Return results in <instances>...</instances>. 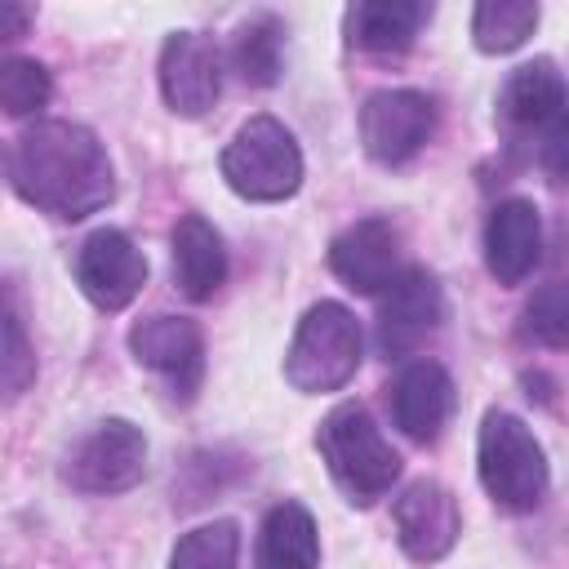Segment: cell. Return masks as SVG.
I'll use <instances>...</instances> for the list:
<instances>
[{
    "mask_svg": "<svg viewBox=\"0 0 569 569\" xmlns=\"http://www.w3.org/2000/svg\"><path fill=\"white\" fill-rule=\"evenodd\" d=\"M236 556H240V525L209 520L178 538L169 569H236Z\"/></svg>",
    "mask_w": 569,
    "mask_h": 569,
    "instance_id": "cell-23",
    "label": "cell"
},
{
    "mask_svg": "<svg viewBox=\"0 0 569 569\" xmlns=\"http://www.w3.org/2000/svg\"><path fill=\"white\" fill-rule=\"evenodd\" d=\"M329 271L356 293H382L400 267V231L387 218H360L329 244Z\"/></svg>",
    "mask_w": 569,
    "mask_h": 569,
    "instance_id": "cell-13",
    "label": "cell"
},
{
    "mask_svg": "<svg viewBox=\"0 0 569 569\" xmlns=\"http://www.w3.org/2000/svg\"><path fill=\"white\" fill-rule=\"evenodd\" d=\"M525 338L560 351L569 342V302H565V284H542L529 307H525Z\"/></svg>",
    "mask_w": 569,
    "mask_h": 569,
    "instance_id": "cell-25",
    "label": "cell"
},
{
    "mask_svg": "<svg viewBox=\"0 0 569 569\" xmlns=\"http://www.w3.org/2000/svg\"><path fill=\"white\" fill-rule=\"evenodd\" d=\"M538 27L533 0H485L471 9V40L480 53H511Z\"/></svg>",
    "mask_w": 569,
    "mask_h": 569,
    "instance_id": "cell-21",
    "label": "cell"
},
{
    "mask_svg": "<svg viewBox=\"0 0 569 569\" xmlns=\"http://www.w3.org/2000/svg\"><path fill=\"white\" fill-rule=\"evenodd\" d=\"M445 320V293L440 280L422 267H405L378 302V351L387 360L409 356L427 333H436Z\"/></svg>",
    "mask_w": 569,
    "mask_h": 569,
    "instance_id": "cell-8",
    "label": "cell"
},
{
    "mask_svg": "<svg viewBox=\"0 0 569 569\" xmlns=\"http://www.w3.org/2000/svg\"><path fill=\"white\" fill-rule=\"evenodd\" d=\"M76 284H80V293L98 311H120V307H129L142 293L147 258H142V249L124 231L102 227L76 253Z\"/></svg>",
    "mask_w": 569,
    "mask_h": 569,
    "instance_id": "cell-9",
    "label": "cell"
},
{
    "mask_svg": "<svg viewBox=\"0 0 569 569\" xmlns=\"http://www.w3.org/2000/svg\"><path fill=\"white\" fill-rule=\"evenodd\" d=\"M427 18L431 4L418 0H360L347 9V40L365 53H405Z\"/></svg>",
    "mask_w": 569,
    "mask_h": 569,
    "instance_id": "cell-18",
    "label": "cell"
},
{
    "mask_svg": "<svg viewBox=\"0 0 569 569\" xmlns=\"http://www.w3.org/2000/svg\"><path fill=\"white\" fill-rule=\"evenodd\" d=\"M160 93L173 116H204L222 93V62L209 36L173 31L160 49Z\"/></svg>",
    "mask_w": 569,
    "mask_h": 569,
    "instance_id": "cell-10",
    "label": "cell"
},
{
    "mask_svg": "<svg viewBox=\"0 0 569 569\" xmlns=\"http://www.w3.org/2000/svg\"><path fill=\"white\" fill-rule=\"evenodd\" d=\"M218 169L240 200L276 204L302 187V151L276 116H253L222 147Z\"/></svg>",
    "mask_w": 569,
    "mask_h": 569,
    "instance_id": "cell-3",
    "label": "cell"
},
{
    "mask_svg": "<svg viewBox=\"0 0 569 569\" xmlns=\"http://www.w3.org/2000/svg\"><path fill=\"white\" fill-rule=\"evenodd\" d=\"M27 27H31V9L0 0V40H18V36H27Z\"/></svg>",
    "mask_w": 569,
    "mask_h": 569,
    "instance_id": "cell-26",
    "label": "cell"
},
{
    "mask_svg": "<svg viewBox=\"0 0 569 569\" xmlns=\"http://www.w3.org/2000/svg\"><path fill=\"white\" fill-rule=\"evenodd\" d=\"M542 258V218L533 200H498L485 222V267L498 284H520Z\"/></svg>",
    "mask_w": 569,
    "mask_h": 569,
    "instance_id": "cell-15",
    "label": "cell"
},
{
    "mask_svg": "<svg viewBox=\"0 0 569 569\" xmlns=\"http://www.w3.org/2000/svg\"><path fill=\"white\" fill-rule=\"evenodd\" d=\"M316 449L333 476V485L347 493V502L369 507L400 480V453L378 431L365 405H338L325 413L316 431Z\"/></svg>",
    "mask_w": 569,
    "mask_h": 569,
    "instance_id": "cell-2",
    "label": "cell"
},
{
    "mask_svg": "<svg viewBox=\"0 0 569 569\" xmlns=\"http://www.w3.org/2000/svg\"><path fill=\"white\" fill-rule=\"evenodd\" d=\"M360 369V325L342 302H316L293 329L284 351V378L302 396L338 391Z\"/></svg>",
    "mask_w": 569,
    "mask_h": 569,
    "instance_id": "cell-5",
    "label": "cell"
},
{
    "mask_svg": "<svg viewBox=\"0 0 569 569\" xmlns=\"http://www.w3.org/2000/svg\"><path fill=\"white\" fill-rule=\"evenodd\" d=\"M280 44H284V22L276 13H258L249 18L240 31H236V44H231V62L240 71L244 84H276L280 80Z\"/></svg>",
    "mask_w": 569,
    "mask_h": 569,
    "instance_id": "cell-22",
    "label": "cell"
},
{
    "mask_svg": "<svg viewBox=\"0 0 569 569\" xmlns=\"http://www.w3.org/2000/svg\"><path fill=\"white\" fill-rule=\"evenodd\" d=\"M36 382V347L27 333V298L13 280H0V405H13Z\"/></svg>",
    "mask_w": 569,
    "mask_h": 569,
    "instance_id": "cell-20",
    "label": "cell"
},
{
    "mask_svg": "<svg viewBox=\"0 0 569 569\" xmlns=\"http://www.w3.org/2000/svg\"><path fill=\"white\" fill-rule=\"evenodd\" d=\"M53 98V80L36 58H0V111L22 120Z\"/></svg>",
    "mask_w": 569,
    "mask_h": 569,
    "instance_id": "cell-24",
    "label": "cell"
},
{
    "mask_svg": "<svg viewBox=\"0 0 569 569\" xmlns=\"http://www.w3.org/2000/svg\"><path fill=\"white\" fill-rule=\"evenodd\" d=\"M387 400H391L396 427L409 440L431 445V440H440V431H445V422L453 413V378L436 360H413V365H405L396 373Z\"/></svg>",
    "mask_w": 569,
    "mask_h": 569,
    "instance_id": "cell-14",
    "label": "cell"
},
{
    "mask_svg": "<svg viewBox=\"0 0 569 569\" xmlns=\"http://www.w3.org/2000/svg\"><path fill=\"white\" fill-rule=\"evenodd\" d=\"M476 462H480V485L498 507L533 511L547 498V480H551L547 453H542L538 436L516 413H507V409L485 413Z\"/></svg>",
    "mask_w": 569,
    "mask_h": 569,
    "instance_id": "cell-4",
    "label": "cell"
},
{
    "mask_svg": "<svg viewBox=\"0 0 569 569\" xmlns=\"http://www.w3.org/2000/svg\"><path fill=\"white\" fill-rule=\"evenodd\" d=\"M173 280L191 302H209L227 280V244L200 213H187L173 227Z\"/></svg>",
    "mask_w": 569,
    "mask_h": 569,
    "instance_id": "cell-17",
    "label": "cell"
},
{
    "mask_svg": "<svg viewBox=\"0 0 569 569\" xmlns=\"http://www.w3.org/2000/svg\"><path fill=\"white\" fill-rule=\"evenodd\" d=\"M436 133V102L418 89H378L360 107V142L378 164H405Z\"/></svg>",
    "mask_w": 569,
    "mask_h": 569,
    "instance_id": "cell-7",
    "label": "cell"
},
{
    "mask_svg": "<svg viewBox=\"0 0 569 569\" xmlns=\"http://www.w3.org/2000/svg\"><path fill=\"white\" fill-rule=\"evenodd\" d=\"M258 569H316L320 565V533L302 502H276L258 529Z\"/></svg>",
    "mask_w": 569,
    "mask_h": 569,
    "instance_id": "cell-19",
    "label": "cell"
},
{
    "mask_svg": "<svg viewBox=\"0 0 569 569\" xmlns=\"http://www.w3.org/2000/svg\"><path fill=\"white\" fill-rule=\"evenodd\" d=\"M147 471V436L129 418L98 422L67 458V480L80 493H124Z\"/></svg>",
    "mask_w": 569,
    "mask_h": 569,
    "instance_id": "cell-6",
    "label": "cell"
},
{
    "mask_svg": "<svg viewBox=\"0 0 569 569\" xmlns=\"http://www.w3.org/2000/svg\"><path fill=\"white\" fill-rule=\"evenodd\" d=\"M129 351L138 365L169 378L173 396L191 400L204 373V338L200 325L187 316H147L129 329Z\"/></svg>",
    "mask_w": 569,
    "mask_h": 569,
    "instance_id": "cell-11",
    "label": "cell"
},
{
    "mask_svg": "<svg viewBox=\"0 0 569 569\" xmlns=\"http://www.w3.org/2000/svg\"><path fill=\"white\" fill-rule=\"evenodd\" d=\"M396 538H400V551L418 565H431L440 556L453 551L458 533H462V516H458V498L440 485V480H413L396 507Z\"/></svg>",
    "mask_w": 569,
    "mask_h": 569,
    "instance_id": "cell-12",
    "label": "cell"
},
{
    "mask_svg": "<svg viewBox=\"0 0 569 569\" xmlns=\"http://www.w3.org/2000/svg\"><path fill=\"white\" fill-rule=\"evenodd\" d=\"M9 187L49 218L80 222L116 196V169L93 129L76 120H40L0 147Z\"/></svg>",
    "mask_w": 569,
    "mask_h": 569,
    "instance_id": "cell-1",
    "label": "cell"
},
{
    "mask_svg": "<svg viewBox=\"0 0 569 569\" xmlns=\"http://www.w3.org/2000/svg\"><path fill=\"white\" fill-rule=\"evenodd\" d=\"M498 116L520 133L551 129L565 116V76L556 71V62L551 58H533V62L516 67L511 80L502 84Z\"/></svg>",
    "mask_w": 569,
    "mask_h": 569,
    "instance_id": "cell-16",
    "label": "cell"
}]
</instances>
